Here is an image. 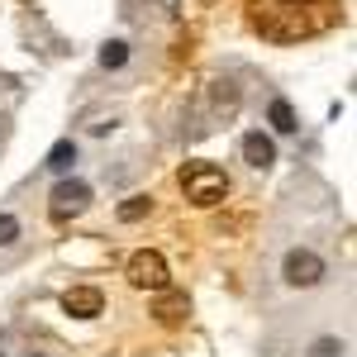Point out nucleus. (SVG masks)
I'll list each match as a JSON object with an SVG mask.
<instances>
[{"label": "nucleus", "instance_id": "nucleus-1", "mask_svg": "<svg viewBox=\"0 0 357 357\" xmlns=\"http://www.w3.org/2000/svg\"><path fill=\"white\" fill-rule=\"evenodd\" d=\"M181 191H186L191 205L215 210V205H224V195H229V176L215 162H186L181 167Z\"/></svg>", "mask_w": 357, "mask_h": 357}, {"label": "nucleus", "instance_id": "nucleus-2", "mask_svg": "<svg viewBox=\"0 0 357 357\" xmlns=\"http://www.w3.org/2000/svg\"><path fill=\"white\" fill-rule=\"evenodd\" d=\"M124 276H129V286H134V291H162V286H172L167 257H162V252H153V248L134 252V257H129V267H124Z\"/></svg>", "mask_w": 357, "mask_h": 357}, {"label": "nucleus", "instance_id": "nucleus-3", "mask_svg": "<svg viewBox=\"0 0 357 357\" xmlns=\"http://www.w3.org/2000/svg\"><path fill=\"white\" fill-rule=\"evenodd\" d=\"M86 210H91V186H86V181L67 176V181L53 186V195H48V215H53V224H67V220H77V215H86Z\"/></svg>", "mask_w": 357, "mask_h": 357}, {"label": "nucleus", "instance_id": "nucleus-4", "mask_svg": "<svg viewBox=\"0 0 357 357\" xmlns=\"http://www.w3.org/2000/svg\"><path fill=\"white\" fill-rule=\"evenodd\" d=\"M281 276H286V286L310 291V286H319V281L329 276V267H324V257H319L314 248H291L286 262H281Z\"/></svg>", "mask_w": 357, "mask_h": 357}, {"label": "nucleus", "instance_id": "nucleus-5", "mask_svg": "<svg viewBox=\"0 0 357 357\" xmlns=\"http://www.w3.org/2000/svg\"><path fill=\"white\" fill-rule=\"evenodd\" d=\"M62 310H67L72 319H100V314H105V296H100L96 286H72V291L62 296Z\"/></svg>", "mask_w": 357, "mask_h": 357}, {"label": "nucleus", "instance_id": "nucleus-6", "mask_svg": "<svg viewBox=\"0 0 357 357\" xmlns=\"http://www.w3.org/2000/svg\"><path fill=\"white\" fill-rule=\"evenodd\" d=\"M238 148H243V162H248V167H257V172H267V167L276 162V143L262 134V129L243 134V143H238Z\"/></svg>", "mask_w": 357, "mask_h": 357}, {"label": "nucleus", "instance_id": "nucleus-7", "mask_svg": "<svg viewBox=\"0 0 357 357\" xmlns=\"http://www.w3.org/2000/svg\"><path fill=\"white\" fill-rule=\"evenodd\" d=\"M153 314H158V324H181V319L191 314V301H186L181 291L162 286V291H158V301H153Z\"/></svg>", "mask_w": 357, "mask_h": 357}, {"label": "nucleus", "instance_id": "nucleus-8", "mask_svg": "<svg viewBox=\"0 0 357 357\" xmlns=\"http://www.w3.org/2000/svg\"><path fill=\"white\" fill-rule=\"evenodd\" d=\"M72 162H77V143H72V138H57L53 148H48V158H43V167H48L53 176H67Z\"/></svg>", "mask_w": 357, "mask_h": 357}, {"label": "nucleus", "instance_id": "nucleus-9", "mask_svg": "<svg viewBox=\"0 0 357 357\" xmlns=\"http://www.w3.org/2000/svg\"><path fill=\"white\" fill-rule=\"evenodd\" d=\"M267 119H272L276 134H296V129H301V119H296V110H291V100H281V96L267 105Z\"/></svg>", "mask_w": 357, "mask_h": 357}, {"label": "nucleus", "instance_id": "nucleus-10", "mask_svg": "<svg viewBox=\"0 0 357 357\" xmlns=\"http://www.w3.org/2000/svg\"><path fill=\"white\" fill-rule=\"evenodd\" d=\"M96 57H100V67H105V72H119V67L129 62V43H124V38H105Z\"/></svg>", "mask_w": 357, "mask_h": 357}, {"label": "nucleus", "instance_id": "nucleus-11", "mask_svg": "<svg viewBox=\"0 0 357 357\" xmlns=\"http://www.w3.org/2000/svg\"><path fill=\"white\" fill-rule=\"evenodd\" d=\"M210 105H215V114H234L238 110V86L234 82H215L210 86Z\"/></svg>", "mask_w": 357, "mask_h": 357}, {"label": "nucleus", "instance_id": "nucleus-12", "mask_svg": "<svg viewBox=\"0 0 357 357\" xmlns=\"http://www.w3.org/2000/svg\"><path fill=\"white\" fill-rule=\"evenodd\" d=\"M114 215H119V224H138V220H148V215H153V195H129V200H124V205H119Z\"/></svg>", "mask_w": 357, "mask_h": 357}, {"label": "nucleus", "instance_id": "nucleus-13", "mask_svg": "<svg viewBox=\"0 0 357 357\" xmlns=\"http://www.w3.org/2000/svg\"><path fill=\"white\" fill-rule=\"evenodd\" d=\"M310 357H348V343H343V338H319V343L310 348Z\"/></svg>", "mask_w": 357, "mask_h": 357}, {"label": "nucleus", "instance_id": "nucleus-14", "mask_svg": "<svg viewBox=\"0 0 357 357\" xmlns=\"http://www.w3.org/2000/svg\"><path fill=\"white\" fill-rule=\"evenodd\" d=\"M15 238H20V220L0 210V248H10V243H15Z\"/></svg>", "mask_w": 357, "mask_h": 357}, {"label": "nucleus", "instance_id": "nucleus-15", "mask_svg": "<svg viewBox=\"0 0 357 357\" xmlns=\"http://www.w3.org/2000/svg\"><path fill=\"white\" fill-rule=\"evenodd\" d=\"M281 5H301V10H310V5H314V0H281Z\"/></svg>", "mask_w": 357, "mask_h": 357}]
</instances>
